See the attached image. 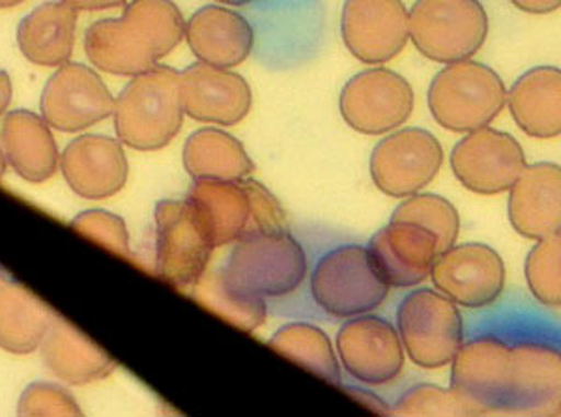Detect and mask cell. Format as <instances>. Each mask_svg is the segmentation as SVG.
Returning a JSON list of instances; mask_svg holds the SVG:
<instances>
[{
  "instance_id": "cell-24",
  "label": "cell",
  "mask_w": 561,
  "mask_h": 417,
  "mask_svg": "<svg viewBox=\"0 0 561 417\" xmlns=\"http://www.w3.org/2000/svg\"><path fill=\"white\" fill-rule=\"evenodd\" d=\"M0 147L8 163L25 181H51L60 165L57 142L44 118L31 111H12L0 128Z\"/></svg>"
},
{
  "instance_id": "cell-9",
  "label": "cell",
  "mask_w": 561,
  "mask_h": 417,
  "mask_svg": "<svg viewBox=\"0 0 561 417\" xmlns=\"http://www.w3.org/2000/svg\"><path fill=\"white\" fill-rule=\"evenodd\" d=\"M156 264L161 281L176 289L197 287L216 250L187 199L156 205Z\"/></svg>"
},
{
  "instance_id": "cell-41",
  "label": "cell",
  "mask_w": 561,
  "mask_h": 417,
  "mask_svg": "<svg viewBox=\"0 0 561 417\" xmlns=\"http://www.w3.org/2000/svg\"><path fill=\"white\" fill-rule=\"evenodd\" d=\"M219 4H224V7H248L251 2H255V0H216Z\"/></svg>"
},
{
  "instance_id": "cell-30",
  "label": "cell",
  "mask_w": 561,
  "mask_h": 417,
  "mask_svg": "<svg viewBox=\"0 0 561 417\" xmlns=\"http://www.w3.org/2000/svg\"><path fill=\"white\" fill-rule=\"evenodd\" d=\"M268 345L275 352L287 356L288 360L313 372L328 384L337 387L343 385V374L332 340L319 326L307 322H293L279 327L272 335Z\"/></svg>"
},
{
  "instance_id": "cell-4",
  "label": "cell",
  "mask_w": 561,
  "mask_h": 417,
  "mask_svg": "<svg viewBox=\"0 0 561 417\" xmlns=\"http://www.w3.org/2000/svg\"><path fill=\"white\" fill-rule=\"evenodd\" d=\"M216 276L234 294L283 298L300 289L306 279V251L287 229L251 234L238 240Z\"/></svg>"
},
{
  "instance_id": "cell-21",
  "label": "cell",
  "mask_w": 561,
  "mask_h": 417,
  "mask_svg": "<svg viewBox=\"0 0 561 417\" xmlns=\"http://www.w3.org/2000/svg\"><path fill=\"white\" fill-rule=\"evenodd\" d=\"M367 247L393 289H410L425 281L440 255L433 232L414 223L397 221H389V225L380 229L370 238Z\"/></svg>"
},
{
  "instance_id": "cell-25",
  "label": "cell",
  "mask_w": 561,
  "mask_h": 417,
  "mask_svg": "<svg viewBox=\"0 0 561 417\" xmlns=\"http://www.w3.org/2000/svg\"><path fill=\"white\" fill-rule=\"evenodd\" d=\"M505 105L524 134L534 139H554L561 131V71L537 66L511 86Z\"/></svg>"
},
{
  "instance_id": "cell-6",
  "label": "cell",
  "mask_w": 561,
  "mask_h": 417,
  "mask_svg": "<svg viewBox=\"0 0 561 417\" xmlns=\"http://www.w3.org/2000/svg\"><path fill=\"white\" fill-rule=\"evenodd\" d=\"M504 81L491 66L476 60L446 65L428 89V109L442 128L470 134L485 128L505 107Z\"/></svg>"
},
{
  "instance_id": "cell-18",
  "label": "cell",
  "mask_w": 561,
  "mask_h": 417,
  "mask_svg": "<svg viewBox=\"0 0 561 417\" xmlns=\"http://www.w3.org/2000/svg\"><path fill=\"white\" fill-rule=\"evenodd\" d=\"M179 86L185 115L197 123L237 126L253 105L248 81L227 68L195 62L180 71Z\"/></svg>"
},
{
  "instance_id": "cell-10",
  "label": "cell",
  "mask_w": 561,
  "mask_h": 417,
  "mask_svg": "<svg viewBox=\"0 0 561 417\" xmlns=\"http://www.w3.org/2000/svg\"><path fill=\"white\" fill-rule=\"evenodd\" d=\"M451 392L466 416L507 412L511 384V347L483 335L462 343L451 360Z\"/></svg>"
},
{
  "instance_id": "cell-35",
  "label": "cell",
  "mask_w": 561,
  "mask_h": 417,
  "mask_svg": "<svg viewBox=\"0 0 561 417\" xmlns=\"http://www.w3.org/2000/svg\"><path fill=\"white\" fill-rule=\"evenodd\" d=\"M20 416H81L76 397L51 382H36L26 387L18 406Z\"/></svg>"
},
{
  "instance_id": "cell-29",
  "label": "cell",
  "mask_w": 561,
  "mask_h": 417,
  "mask_svg": "<svg viewBox=\"0 0 561 417\" xmlns=\"http://www.w3.org/2000/svg\"><path fill=\"white\" fill-rule=\"evenodd\" d=\"M55 313L18 282L0 285V348L31 354L39 348Z\"/></svg>"
},
{
  "instance_id": "cell-31",
  "label": "cell",
  "mask_w": 561,
  "mask_h": 417,
  "mask_svg": "<svg viewBox=\"0 0 561 417\" xmlns=\"http://www.w3.org/2000/svg\"><path fill=\"white\" fill-rule=\"evenodd\" d=\"M391 221L414 223L433 232L442 251L455 245L460 231V216L454 202L434 193H415L397 206Z\"/></svg>"
},
{
  "instance_id": "cell-39",
  "label": "cell",
  "mask_w": 561,
  "mask_h": 417,
  "mask_svg": "<svg viewBox=\"0 0 561 417\" xmlns=\"http://www.w3.org/2000/svg\"><path fill=\"white\" fill-rule=\"evenodd\" d=\"M71 8L79 10H87V12H98V10H111V8H118L122 4H128L129 0H65Z\"/></svg>"
},
{
  "instance_id": "cell-38",
  "label": "cell",
  "mask_w": 561,
  "mask_h": 417,
  "mask_svg": "<svg viewBox=\"0 0 561 417\" xmlns=\"http://www.w3.org/2000/svg\"><path fill=\"white\" fill-rule=\"evenodd\" d=\"M511 4L517 7L518 10H523V12L542 15V13H552L560 10L561 0H511Z\"/></svg>"
},
{
  "instance_id": "cell-17",
  "label": "cell",
  "mask_w": 561,
  "mask_h": 417,
  "mask_svg": "<svg viewBox=\"0 0 561 417\" xmlns=\"http://www.w3.org/2000/svg\"><path fill=\"white\" fill-rule=\"evenodd\" d=\"M337 354L345 371L364 384H389L404 369V348L397 327L369 313L348 318L341 326Z\"/></svg>"
},
{
  "instance_id": "cell-2",
  "label": "cell",
  "mask_w": 561,
  "mask_h": 417,
  "mask_svg": "<svg viewBox=\"0 0 561 417\" xmlns=\"http://www.w3.org/2000/svg\"><path fill=\"white\" fill-rule=\"evenodd\" d=\"M187 202L214 247L237 244L251 234L287 229V216L277 197L251 178L195 181Z\"/></svg>"
},
{
  "instance_id": "cell-28",
  "label": "cell",
  "mask_w": 561,
  "mask_h": 417,
  "mask_svg": "<svg viewBox=\"0 0 561 417\" xmlns=\"http://www.w3.org/2000/svg\"><path fill=\"white\" fill-rule=\"evenodd\" d=\"M184 167L195 181H243L255 163L237 137L224 129H198L184 144Z\"/></svg>"
},
{
  "instance_id": "cell-43",
  "label": "cell",
  "mask_w": 561,
  "mask_h": 417,
  "mask_svg": "<svg viewBox=\"0 0 561 417\" xmlns=\"http://www.w3.org/2000/svg\"><path fill=\"white\" fill-rule=\"evenodd\" d=\"M4 169H7V158H4V152H2V147H0V178L4 174Z\"/></svg>"
},
{
  "instance_id": "cell-23",
  "label": "cell",
  "mask_w": 561,
  "mask_h": 417,
  "mask_svg": "<svg viewBox=\"0 0 561 417\" xmlns=\"http://www.w3.org/2000/svg\"><path fill=\"white\" fill-rule=\"evenodd\" d=\"M184 36L201 62L227 70L243 65L255 46L251 23L227 7L197 10L185 23Z\"/></svg>"
},
{
  "instance_id": "cell-20",
  "label": "cell",
  "mask_w": 561,
  "mask_h": 417,
  "mask_svg": "<svg viewBox=\"0 0 561 417\" xmlns=\"http://www.w3.org/2000/svg\"><path fill=\"white\" fill-rule=\"evenodd\" d=\"M560 360L558 348L539 340L511 347L510 414H558Z\"/></svg>"
},
{
  "instance_id": "cell-15",
  "label": "cell",
  "mask_w": 561,
  "mask_h": 417,
  "mask_svg": "<svg viewBox=\"0 0 561 417\" xmlns=\"http://www.w3.org/2000/svg\"><path fill=\"white\" fill-rule=\"evenodd\" d=\"M39 107L49 128L73 134L113 115L115 97L96 71L68 62L45 84Z\"/></svg>"
},
{
  "instance_id": "cell-5",
  "label": "cell",
  "mask_w": 561,
  "mask_h": 417,
  "mask_svg": "<svg viewBox=\"0 0 561 417\" xmlns=\"http://www.w3.org/2000/svg\"><path fill=\"white\" fill-rule=\"evenodd\" d=\"M388 281L369 247L339 245L328 251L311 274V294L333 318H354L380 308L389 294Z\"/></svg>"
},
{
  "instance_id": "cell-3",
  "label": "cell",
  "mask_w": 561,
  "mask_h": 417,
  "mask_svg": "<svg viewBox=\"0 0 561 417\" xmlns=\"http://www.w3.org/2000/svg\"><path fill=\"white\" fill-rule=\"evenodd\" d=\"M180 71L169 66L135 76L115 100V128L126 147L156 152L179 136L184 124Z\"/></svg>"
},
{
  "instance_id": "cell-11",
  "label": "cell",
  "mask_w": 561,
  "mask_h": 417,
  "mask_svg": "<svg viewBox=\"0 0 561 417\" xmlns=\"http://www.w3.org/2000/svg\"><path fill=\"white\" fill-rule=\"evenodd\" d=\"M409 81L388 68H370L348 81L339 96L345 123L364 136H386L401 128L414 111Z\"/></svg>"
},
{
  "instance_id": "cell-42",
  "label": "cell",
  "mask_w": 561,
  "mask_h": 417,
  "mask_svg": "<svg viewBox=\"0 0 561 417\" xmlns=\"http://www.w3.org/2000/svg\"><path fill=\"white\" fill-rule=\"evenodd\" d=\"M21 2H25V0H0V8L18 7Z\"/></svg>"
},
{
  "instance_id": "cell-1",
  "label": "cell",
  "mask_w": 561,
  "mask_h": 417,
  "mask_svg": "<svg viewBox=\"0 0 561 417\" xmlns=\"http://www.w3.org/2000/svg\"><path fill=\"white\" fill-rule=\"evenodd\" d=\"M184 28V15L173 0H129L121 18L90 26L84 51L100 70L135 78L173 53Z\"/></svg>"
},
{
  "instance_id": "cell-7",
  "label": "cell",
  "mask_w": 561,
  "mask_h": 417,
  "mask_svg": "<svg viewBox=\"0 0 561 417\" xmlns=\"http://www.w3.org/2000/svg\"><path fill=\"white\" fill-rule=\"evenodd\" d=\"M409 28L423 57L454 65L481 51L489 15L479 0H417L409 12Z\"/></svg>"
},
{
  "instance_id": "cell-33",
  "label": "cell",
  "mask_w": 561,
  "mask_h": 417,
  "mask_svg": "<svg viewBox=\"0 0 561 417\" xmlns=\"http://www.w3.org/2000/svg\"><path fill=\"white\" fill-rule=\"evenodd\" d=\"M198 300L214 309L217 315L232 322L243 332H253L266 321V302L262 298H249V296L234 294L232 290L224 287L219 277L211 279L198 289Z\"/></svg>"
},
{
  "instance_id": "cell-19",
  "label": "cell",
  "mask_w": 561,
  "mask_h": 417,
  "mask_svg": "<svg viewBox=\"0 0 561 417\" xmlns=\"http://www.w3.org/2000/svg\"><path fill=\"white\" fill-rule=\"evenodd\" d=\"M60 169L71 189L83 199H108L128 182V160L121 141L113 137H77L60 155Z\"/></svg>"
},
{
  "instance_id": "cell-16",
  "label": "cell",
  "mask_w": 561,
  "mask_h": 417,
  "mask_svg": "<svg viewBox=\"0 0 561 417\" xmlns=\"http://www.w3.org/2000/svg\"><path fill=\"white\" fill-rule=\"evenodd\" d=\"M341 36L359 62L386 65L409 44V10L402 0H345Z\"/></svg>"
},
{
  "instance_id": "cell-44",
  "label": "cell",
  "mask_w": 561,
  "mask_h": 417,
  "mask_svg": "<svg viewBox=\"0 0 561 417\" xmlns=\"http://www.w3.org/2000/svg\"><path fill=\"white\" fill-rule=\"evenodd\" d=\"M7 281V279H4V276H2V271H0V285H2V282Z\"/></svg>"
},
{
  "instance_id": "cell-14",
  "label": "cell",
  "mask_w": 561,
  "mask_h": 417,
  "mask_svg": "<svg viewBox=\"0 0 561 417\" xmlns=\"http://www.w3.org/2000/svg\"><path fill=\"white\" fill-rule=\"evenodd\" d=\"M431 277L434 289L455 305L486 308L504 292L505 264L491 245H451L436 258Z\"/></svg>"
},
{
  "instance_id": "cell-37",
  "label": "cell",
  "mask_w": 561,
  "mask_h": 417,
  "mask_svg": "<svg viewBox=\"0 0 561 417\" xmlns=\"http://www.w3.org/2000/svg\"><path fill=\"white\" fill-rule=\"evenodd\" d=\"M341 387H343V390H345L354 401H357L359 405L367 406L369 410L377 412V414H383V416L391 414V408L383 403L382 398L375 395V393L367 392L364 387H352V385H341Z\"/></svg>"
},
{
  "instance_id": "cell-13",
  "label": "cell",
  "mask_w": 561,
  "mask_h": 417,
  "mask_svg": "<svg viewBox=\"0 0 561 417\" xmlns=\"http://www.w3.org/2000/svg\"><path fill=\"white\" fill-rule=\"evenodd\" d=\"M526 165L520 142L489 126L466 134L451 152L457 181L468 192L486 197L510 192Z\"/></svg>"
},
{
  "instance_id": "cell-34",
  "label": "cell",
  "mask_w": 561,
  "mask_h": 417,
  "mask_svg": "<svg viewBox=\"0 0 561 417\" xmlns=\"http://www.w3.org/2000/svg\"><path fill=\"white\" fill-rule=\"evenodd\" d=\"M391 414L396 416H466L451 390L440 385L417 384L404 393Z\"/></svg>"
},
{
  "instance_id": "cell-12",
  "label": "cell",
  "mask_w": 561,
  "mask_h": 417,
  "mask_svg": "<svg viewBox=\"0 0 561 417\" xmlns=\"http://www.w3.org/2000/svg\"><path fill=\"white\" fill-rule=\"evenodd\" d=\"M444 150L436 137L421 128L389 134L370 154V178L380 192L396 199L420 193L440 173Z\"/></svg>"
},
{
  "instance_id": "cell-32",
  "label": "cell",
  "mask_w": 561,
  "mask_h": 417,
  "mask_svg": "<svg viewBox=\"0 0 561 417\" xmlns=\"http://www.w3.org/2000/svg\"><path fill=\"white\" fill-rule=\"evenodd\" d=\"M561 240L560 234L542 238L526 257V281L537 302L547 308L561 303Z\"/></svg>"
},
{
  "instance_id": "cell-8",
  "label": "cell",
  "mask_w": 561,
  "mask_h": 417,
  "mask_svg": "<svg viewBox=\"0 0 561 417\" xmlns=\"http://www.w3.org/2000/svg\"><path fill=\"white\" fill-rule=\"evenodd\" d=\"M397 332L410 360L423 369L451 363L465 343L459 308L438 290L417 289L397 311Z\"/></svg>"
},
{
  "instance_id": "cell-40",
  "label": "cell",
  "mask_w": 561,
  "mask_h": 417,
  "mask_svg": "<svg viewBox=\"0 0 561 417\" xmlns=\"http://www.w3.org/2000/svg\"><path fill=\"white\" fill-rule=\"evenodd\" d=\"M10 102H12V81L7 71L0 70V115L8 109Z\"/></svg>"
},
{
  "instance_id": "cell-27",
  "label": "cell",
  "mask_w": 561,
  "mask_h": 417,
  "mask_svg": "<svg viewBox=\"0 0 561 417\" xmlns=\"http://www.w3.org/2000/svg\"><path fill=\"white\" fill-rule=\"evenodd\" d=\"M77 10L65 0L45 2L21 21L18 44L23 55L38 66L68 65L76 46Z\"/></svg>"
},
{
  "instance_id": "cell-22",
  "label": "cell",
  "mask_w": 561,
  "mask_h": 417,
  "mask_svg": "<svg viewBox=\"0 0 561 417\" xmlns=\"http://www.w3.org/2000/svg\"><path fill=\"white\" fill-rule=\"evenodd\" d=\"M510 221L528 240L560 234L561 169L558 163L526 165L510 189Z\"/></svg>"
},
{
  "instance_id": "cell-26",
  "label": "cell",
  "mask_w": 561,
  "mask_h": 417,
  "mask_svg": "<svg viewBox=\"0 0 561 417\" xmlns=\"http://www.w3.org/2000/svg\"><path fill=\"white\" fill-rule=\"evenodd\" d=\"M39 347L47 369L68 384L83 385L107 379L116 369L115 360L107 352L57 315Z\"/></svg>"
},
{
  "instance_id": "cell-36",
  "label": "cell",
  "mask_w": 561,
  "mask_h": 417,
  "mask_svg": "<svg viewBox=\"0 0 561 417\" xmlns=\"http://www.w3.org/2000/svg\"><path fill=\"white\" fill-rule=\"evenodd\" d=\"M73 229L84 236L94 238L96 242L115 251L118 255H131L129 234L121 216L105 210H89L73 219Z\"/></svg>"
}]
</instances>
